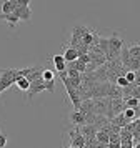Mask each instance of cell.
Listing matches in <instances>:
<instances>
[{
    "label": "cell",
    "instance_id": "10",
    "mask_svg": "<svg viewBox=\"0 0 140 148\" xmlns=\"http://www.w3.org/2000/svg\"><path fill=\"white\" fill-rule=\"evenodd\" d=\"M42 80L43 82H52L55 80V73L48 68H42Z\"/></svg>",
    "mask_w": 140,
    "mask_h": 148
},
{
    "label": "cell",
    "instance_id": "15",
    "mask_svg": "<svg viewBox=\"0 0 140 148\" xmlns=\"http://www.w3.org/2000/svg\"><path fill=\"white\" fill-rule=\"evenodd\" d=\"M132 85L133 87H139L140 85V70H135V80H133Z\"/></svg>",
    "mask_w": 140,
    "mask_h": 148
},
{
    "label": "cell",
    "instance_id": "16",
    "mask_svg": "<svg viewBox=\"0 0 140 148\" xmlns=\"http://www.w3.org/2000/svg\"><path fill=\"white\" fill-rule=\"evenodd\" d=\"M67 148H79V147H67ZM82 148H88V147L85 145V147H82Z\"/></svg>",
    "mask_w": 140,
    "mask_h": 148
},
{
    "label": "cell",
    "instance_id": "14",
    "mask_svg": "<svg viewBox=\"0 0 140 148\" xmlns=\"http://www.w3.org/2000/svg\"><path fill=\"white\" fill-rule=\"evenodd\" d=\"M7 141H8V136L3 133H0V148H5L7 147Z\"/></svg>",
    "mask_w": 140,
    "mask_h": 148
},
{
    "label": "cell",
    "instance_id": "2",
    "mask_svg": "<svg viewBox=\"0 0 140 148\" xmlns=\"http://www.w3.org/2000/svg\"><path fill=\"white\" fill-rule=\"evenodd\" d=\"M68 120H70V123L75 125V127L87 125L85 115H83V112H80V110H73V112H70V113H68Z\"/></svg>",
    "mask_w": 140,
    "mask_h": 148
},
{
    "label": "cell",
    "instance_id": "8",
    "mask_svg": "<svg viewBox=\"0 0 140 148\" xmlns=\"http://www.w3.org/2000/svg\"><path fill=\"white\" fill-rule=\"evenodd\" d=\"M13 85H17V88L19 90H22V92H28V88H30V80L27 78V77H19L17 80H15V83Z\"/></svg>",
    "mask_w": 140,
    "mask_h": 148
},
{
    "label": "cell",
    "instance_id": "12",
    "mask_svg": "<svg viewBox=\"0 0 140 148\" xmlns=\"http://www.w3.org/2000/svg\"><path fill=\"white\" fill-rule=\"evenodd\" d=\"M115 83H117V87H120V88H127L130 83L127 82V78L123 77V75H120V77H117V80H115Z\"/></svg>",
    "mask_w": 140,
    "mask_h": 148
},
{
    "label": "cell",
    "instance_id": "4",
    "mask_svg": "<svg viewBox=\"0 0 140 148\" xmlns=\"http://www.w3.org/2000/svg\"><path fill=\"white\" fill-rule=\"evenodd\" d=\"M63 60L67 62V63H70V62H75L77 58H79V52H77V48L75 47H70V45H67L65 50H63Z\"/></svg>",
    "mask_w": 140,
    "mask_h": 148
},
{
    "label": "cell",
    "instance_id": "3",
    "mask_svg": "<svg viewBox=\"0 0 140 148\" xmlns=\"http://www.w3.org/2000/svg\"><path fill=\"white\" fill-rule=\"evenodd\" d=\"M13 12L19 17L20 22H28L32 18V8H30V5H27V7H15Z\"/></svg>",
    "mask_w": 140,
    "mask_h": 148
},
{
    "label": "cell",
    "instance_id": "11",
    "mask_svg": "<svg viewBox=\"0 0 140 148\" xmlns=\"http://www.w3.org/2000/svg\"><path fill=\"white\" fill-rule=\"evenodd\" d=\"M127 50H128V55H132V57H140V43L128 45V47H127Z\"/></svg>",
    "mask_w": 140,
    "mask_h": 148
},
{
    "label": "cell",
    "instance_id": "9",
    "mask_svg": "<svg viewBox=\"0 0 140 148\" xmlns=\"http://www.w3.org/2000/svg\"><path fill=\"white\" fill-rule=\"evenodd\" d=\"M122 115H123L128 121H133L135 118H139V116H137V112H135V108H130V107L123 108V113H122Z\"/></svg>",
    "mask_w": 140,
    "mask_h": 148
},
{
    "label": "cell",
    "instance_id": "13",
    "mask_svg": "<svg viewBox=\"0 0 140 148\" xmlns=\"http://www.w3.org/2000/svg\"><path fill=\"white\" fill-rule=\"evenodd\" d=\"M12 2L15 7H27V5H30L32 0H12Z\"/></svg>",
    "mask_w": 140,
    "mask_h": 148
},
{
    "label": "cell",
    "instance_id": "7",
    "mask_svg": "<svg viewBox=\"0 0 140 148\" xmlns=\"http://www.w3.org/2000/svg\"><path fill=\"white\" fill-rule=\"evenodd\" d=\"M52 62H53V67H55L57 72H63V70L67 68V62L63 60V57H62V55H53Z\"/></svg>",
    "mask_w": 140,
    "mask_h": 148
},
{
    "label": "cell",
    "instance_id": "6",
    "mask_svg": "<svg viewBox=\"0 0 140 148\" xmlns=\"http://www.w3.org/2000/svg\"><path fill=\"white\" fill-rule=\"evenodd\" d=\"M0 20H5L7 23H8V27L10 28H17V23H19V17L15 15V12L13 14H5V15H0Z\"/></svg>",
    "mask_w": 140,
    "mask_h": 148
},
{
    "label": "cell",
    "instance_id": "1",
    "mask_svg": "<svg viewBox=\"0 0 140 148\" xmlns=\"http://www.w3.org/2000/svg\"><path fill=\"white\" fill-rule=\"evenodd\" d=\"M122 47H123V40L117 35V32H113V34L108 37V52H107V57H105L107 62L119 58Z\"/></svg>",
    "mask_w": 140,
    "mask_h": 148
},
{
    "label": "cell",
    "instance_id": "5",
    "mask_svg": "<svg viewBox=\"0 0 140 148\" xmlns=\"http://www.w3.org/2000/svg\"><path fill=\"white\" fill-rule=\"evenodd\" d=\"M13 10H15V5L12 0H0V15L13 14Z\"/></svg>",
    "mask_w": 140,
    "mask_h": 148
}]
</instances>
